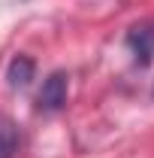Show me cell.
<instances>
[{
  "mask_svg": "<svg viewBox=\"0 0 154 158\" xmlns=\"http://www.w3.org/2000/svg\"><path fill=\"white\" fill-rule=\"evenodd\" d=\"M124 46L136 67H148L154 61V21H136L124 37Z\"/></svg>",
  "mask_w": 154,
  "mask_h": 158,
  "instance_id": "obj_1",
  "label": "cell"
},
{
  "mask_svg": "<svg viewBox=\"0 0 154 158\" xmlns=\"http://www.w3.org/2000/svg\"><path fill=\"white\" fill-rule=\"evenodd\" d=\"M67 94H70V76L64 70H55L42 79V88L37 94V106L42 113H58L67 106Z\"/></svg>",
  "mask_w": 154,
  "mask_h": 158,
  "instance_id": "obj_2",
  "label": "cell"
},
{
  "mask_svg": "<svg viewBox=\"0 0 154 158\" xmlns=\"http://www.w3.org/2000/svg\"><path fill=\"white\" fill-rule=\"evenodd\" d=\"M18 125L6 113H0V158H15L18 152Z\"/></svg>",
  "mask_w": 154,
  "mask_h": 158,
  "instance_id": "obj_4",
  "label": "cell"
},
{
  "mask_svg": "<svg viewBox=\"0 0 154 158\" xmlns=\"http://www.w3.org/2000/svg\"><path fill=\"white\" fill-rule=\"evenodd\" d=\"M33 76H37V61L30 58V55H15V58L9 61V67H6L9 88H27L33 82Z\"/></svg>",
  "mask_w": 154,
  "mask_h": 158,
  "instance_id": "obj_3",
  "label": "cell"
},
{
  "mask_svg": "<svg viewBox=\"0 0 154 158\" xmlns=\"http://www.w3.org/2000/svg\"><path fill=\"white\" fill-rule=\"evenodd\" d=\"M151 98H154V88H151Z\"/></svg>",
  "mask_w": 154,
  "mask_h": 158,
  "instance_id": "obj_5",
  "label": "cell"
}]
</instances>
